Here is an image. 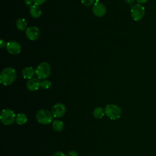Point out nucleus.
I'll use <instances>...</instances> for the list:
<instances>
[{"label": "nucleus", "instance_id": "423d86ee", "mask_svg": "<svg viewBox=\"0 0 156 156\" xmlns=\"http://www.w3.org/2000/svg\"><path fill=\"white\" fill-rule=\"evenodd\" d=\"M145 13V9L143 5L140 4L133 5L130 9V15L133 20L139 21L143 19Z\"/></svg>", "mask_w": 156, "mask_h": 156}, {"label": "nucleus", "instance_id": "9d476101", "mask_svg": "<svg viewBox=\"0 0 156 156\" xmlns=\"http://www.w3.org/2000/svg\"><path fill=\"white\" fill-rule=\"evenodd\" d=\"M6 48L7 51L13 55L18 54L21 51L20 44L16 41H10L7 43Z\"/></svg>", "mask_w": 156, "mask_h": 156}, {"label": "nucleus", "instance_id": "6ab92c4d", "mask_svg": "<svg viewBox=\"0 0 156 156\" xmlns=\"http://www.w3.org/2000/svg\"><path fill=\"white\" fill-rule=\"evenodd\" d=\"M81 2L86 6H90L94 4L95 0H81Z\"/></svg>", "mask_w": 156, "mask_h": 156}, {"label": "nucleus", "instance_id": "7ed1b4c3", "mask_svg": "<svg viewBox=\"0 0 156 156\" xmlns=\"http://www.w3.org/2000/svg\"><path fill=\"white\" fill-rule=\"evenodd\" d=\"M51 69L48 62H43L40 63L35 69V74L39 79H46L51 75Z\"/></svg>", "mask_w": 156, "mask_h": 156}, {"label": "nucleus", "instance_id": "39448f33", "mask_svg": "<svg viewBox=\"0 0 156 156\" xmlns=\"http://www.w3.org/2000/svg\"><path fill=\"white\" fill-rule=\"evenodd\" d=\"M16 116V115H15V112L11 109H3L0 115L1 121L3 124L5 126L11 125L15 121Z\"/></svg>", "mask_w": 156, "mask_h": 156}, {"label": "nucleus", "instance_id": "412c9836", "mask_svg": "<svg viewBox=\"0 0 156 156\" xmlns=\"http://www.w3.org/2000/svg\"><path fill=\"white\" fill-rule=\"evenodd\" d=\"M34 3V1L33 0H24V4L28 6V7H31L32 5H33Z\"/></svg>", "mask_w": 156, "mask_h": 156}, {"label": "nucleus", "instance_id": "a211bd4d", "mask_svg": "<svg viewBox=\"0 0 156 156\" xmlns=\"http://www.w3.org/2000/svg\"><path fill=\"white\" fill-rule=\"evenodd\" d=\"M51 82L47 79H43V80L41 81V87L43 88V89H48L51 87Z\"/></svg>", "mask_w": 156, "mask_h": 156}, {"label": "nucleus", "instance_id": "2eb2a0df", "mask_svg": "<svg viewBox=\"0 0 156 156\" xmlns=\"http://www.w3.org/2000/svg\"><path fill=\"white\" fill-rule=\"evenodd\" d=\"M52 129L56 132H61L64 127L63 122L58 119H56L52 121Z\"/></svg>", "mask_w": 156, "mask_h": 156}, {"label": "nucleus", "instance_id": "5701e85b", "mask_svg": "<svg viewBox=\"0 0 156 156\" xmlns=\"http://www.w3.org/2000/svg\"><path fill=\"white\" fill-rule=\"evenodd\" d=\"M52 156H66V155H65L63 152H60V151H58V152H55Z\"/></svg>", "mask_w": 156, "mask_h": 156}, {"label": "nucleus", "instance_id": "4be33fe9", "mask_svg": "<svg viewBox=\"0 0 156 156\" xmlns=\"http://www.w3.org/2000/svg\"><path fill=\"white\" fill-rule=\"evenodd\" d=\"M66 156H78L77 153L74 151H71L68 152Z\"/></svg>", "mask_w": 156, "mask_h": 156}, {"label": "nucleus", "instance_id": "0eeeda50", "mask_svg": "<svg viewBox=\"0 0 156 156\" xmlns=\"http://www.w3.org/2000/svg\"><path fill=\"white\" fill-rule=\"evenodd\" d=\"M93 13L97 17H102L106 13V7L99 0H96L92 8Z\"/></svg>", "mask_w": 156, "mask_h": 156}, {"label": "nucleus", "instance_id": "f03ea898", "mask_svg": "<svg viewBox=\"0 0 156 156\" xmlns=\"http://www.w3.org/2000/svg\"><path fill=\"white\" fill-rule=\"evenodd\" d=\"M105 115L110 119L115 120L119 118L122 114L121 108L116 104H108L104 108Z\"/></svg>", "mask_w": 156, "mask_h": 156}, {"label": "nucleus", "instance_id": "f3484780", "mask_svg": "<svg viewBox=\"0 0 156 156\" xmlns=\"http://www.w3.org/2000/svg\"><path fill=\"white\" fill-rule=\"evenodd\" d=\"M16 26L20 31H24L27 27V22L24 18H19L16 21Z\"/></svg>", "mask_w": 156, "mask_h": 156}, {"label": "nucleus", "instance_id": "393cba45", "mask_svg": "<svg viewBox=\"0 0 156 156\" xmlns=\"http://www.w3.org/2000/svg\"><path fill=\"white\" fill-rule=\"evenodd\" d=\"M136 1V2L138 4H145L147 2L148 0H135Z\"/></svg>", "mask_w": 156, "mask_h": 156}, {"label": "nucleus", "instance_id": "aec40b11", "mask_svg": "<svg viewBox=\"0 0 156 156\" xmlns=\"http://www.w3.org/2000/svg\"><path fill=\"white\" fill-rule=\"evenodd\" d=\"M34 4L37 5H40L43 4V3L45 2L46 0H33Z\"/></svg>", "mask_w": 156, "mask_h": 156}, {"label": "nucleus", "instance_id": "4468645a", "mask_svg": "<svg viewBox=\"0 0 156 156\" xmlns=\"http://www.w3.org/2000/svg\"><path fill=\"white\" fill-rule=\"evenodd\" d=\"M27 117L26 114L23 113H18L16 116L15 122L18 125H23L27 122Z\"/></svg>", "mask_w": 156, "mask_h": 156}, {"label": "nucleus", "instance_id": "a878e982", "mask_svg": "<svg viewBox=\"0 0 156 156\" xmlns=\"http://www.w3.org/2000/svg\"><path fill=\"white\" fill-rule=\"evenodd\" d=\"M135 1V0H124L125 2L127 3V4H129V5L133 4Z\"/></svg>", "mask_w": 156, "mask_h": 156}, {"label": "nucleus", "instance_id": "ddd939ff", "mask_svg": "<svg viewBox=\"0 0 156 156\" xmlns=\"http://www.w3.org/2000/svg\"><path fill=\"white\" fill-rule=\"evenodd\" d=\"M29 12L30 15L35 18H39L41 15V9H40V7H39V5L34 4L33 5H32L30 7L29 9Z\"/></svg>", "mask_w": 156, "mask_h": 156}, {"label": "nucleus", "instance_id": "b1692460", "mask_svg": "<svg viewBox=\"0 0 156 156\" xmlns=\"http://www.w3.org/2000/svg\"><path fill=\"white\" fill-rule=\"evenodd\" d=\"M1 44V48H3L4 47H6V45H7V44L5 43V41L2 39L1 40V44Z\"/></svg>", "mask_w": 156, "mask_h": 156}, {"label": "nucleus", "instance_id": "f257e3e1", "mask_svg": "<svg viewBox=\"0 0 156 156\" xmlns=\"http://www.w3.org/2000/svg\"><path fill=\"white\" fill-rule=\"evenodd\" d=\"M16 72L13 68L7 67L2 69L0 74V82L7 86L12 84L16 79Z\"/></svg>", "mask_w": 156, "mask_h": 156}, {"label": "nucleus", "instance_id": "1a4fd4ad", "mask_svg": "<svg viewBox=\"0 0 156 156\" xmlns=\"http://www.w3.org/2000/svg\"><path fill=\"white\" fill-rule=\"evenodd\" d=\"M51 112L54 117L61 118L66 112V107L62 103H57L53 105Z\"/></svg>", "mask_w": 156, "mask_h": 156}, {"label": "nucleus", "instance_id": "f8f14e48", "mask_svg": "<svg viewBox=\"0 0 156 156\" xmlns=\"http://www.w3.org/2000/svg\"><path fill=\"white\" fill-rule=\"evenodd\" d=\"M35 74V69H34L31 66L25 67L22 71V75L24 79H30L34 78V75Z\"/></svg>", "mask_w": 156, "mask_h": 156}, {"label": "nucleus", "instance_id": "9b49d317", "mask_svg": "<svg viewBox=\"0 0 156 156\" xmlns=\"http://www.w3.org/2000/svg\"><path fill=\"white\" fill-rule=\"evenodd\" d=\"M27 88L31 91L38 90L41 87V81L38 78H32L29 79L26 83Z\"/></svg>", "mask_w": 156, "mask_h": 156}, {"label": "nucleus", "instance_id": "20e7f679", "mask_svg": "<svg viewBox=\"0 0 156 156\" xmlns=\"http://www.w3.org/2000/svg\"><path fill=\"white\" fill-rule=\"evenodd\" d=\"M53 115L52 112L46 109L38 110L35 115L37 121L42 124H48L53 121Z\"/></svg>", "mask_w": 156, "mask_h": 156}, {"label": "nucleus", "instance_id": "6e6552de", "mask_svg": "<svg viewBox=\"0 0 156 156\" xmlns=\"http://www.w3.org/2000/svg\"><path fill=\"white\" fill-rule=\"evenodd\" d=\"M26 35L30 40H35L40 36V30L36 26H30L26 30Z\"/></svg>", "mask_w": 156, "mask_h": 156}, {"label": "nucleus", "instance_id": "dca6fc26", "mask_svg": "<svg viewBox=\"0 0 156 156\" xmlns=\"http://www.w3.org/2000/svg\"><path fill=\"white\" fill-rule=\"evenodd\" d=\"M104 115V109H103L101 107H97L93 111V115L96 119L102 118Z\"/></svg>", "mask_w": 156, "mask_h": 156}]
</instances>
